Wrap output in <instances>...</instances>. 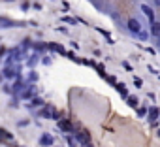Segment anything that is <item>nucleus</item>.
<instances>
[{
	"label": "nucleus",
	"mask_w": 160,
	"mask_h": 147,
	"mask_svg": "<svg viewBox=\"0 0 160 147\" xmlns=\"http://www.w3.org/2000/svg\"><path fill=\"white\" fill-rule=\"evenodd\" d=\"M34 94H36V87H34V85H30V87L25 85V89L21 91V98H23V100H32Z\"/></svg>",
	"instance_id": "nucleus-1"
},
{
	"label": "nucleus",
	"mask_w": 160,
	"mask_h": 147,
	"mask_svg": "<svg viewBox=\"0 0 160 147\" xmlns=\"http://www.w3.org/2000/svg\"><path fill=\"white\" fill-rule=\"evenodd\" d=\"M38 143H40L42 147H51V145L55 143V138H53L51 134H47V132H45V134H42V136H40Z\"/></svg>",
	"instance_id": "nucleus-2"
},
{
	"label": "nucleus",
	"mask_w": 160,
	"mask_h": 147,
	"mask_svg": "<svg viewBox=\"0 0 160 147\" xmlns=\"http://www.w3.org/2000/svg\"><path fill=\"white\" fill-rule=\"evenodd\" d=\"M126 27H128V30H130L132 34H138V32L141 30V25H139V21H138V19H130Z\"/></svg>",
	"instance_id": "nucleus-3"
},
{
	"label": "nucleus",
	"mask_w": 160,
	"mask_h": 147,
	"mask_svg": "<svg viewBox=\"0 0 160 147\" xmlns=\"http://www.w3.org/2000/svg\"><path fill=\"white\" fill-rule=\"evenodd\" d=\"M141 12L147 15V19H149V21H154V12H152V8H151V6L141 4Z\"/></svg>",
	"instance_id": "nucleus-4"
},
{
	"label": "nucleus",
	"mask_w": 160,
	"mask_h": 147,
	"mask_svg": "<svg viewBox=\"0 0 160 147\" xmlns=\"http://www.w3.org/2000/svg\"><path fill=\"white\" fill-rule=\"evenodd\" d=\"M151 34L152 36H160V23L158 21H151Z\"/></svg>",
	"instance_id": "nucleus-5"
},
{
	"label": "nucleus",
	"mask_w": 160,
	"mask_h": 147,
	"mask_svg": "<svg viewBox=\"0 0 160 147\" xmlns=\"http://www.w3.org/2000/svg\"><path fill=\"white\" fill-rule=\"evenodd\" d=\"M2 76L8 78V79H13V78H15V70H13V68H4V70H2Z\"/></svg>",
	"instance_id": "nucleus-6"
},
{
	"label": "nucleus",
	"mask_w": 160,
	"mask_h": 147,
	"mask_svg": "<svg viewBox=\"0 0 160 147\" xmlns=\"http://www.w3.org/2000/svg\"><path fill=\"white\" fill-rule=\"evenodd\" d=\"M158 113H160L158 108H151V109H149V121H151V123L156 121V119H158Z\"/></svg>",
	"instance_id": "nucleus-7"
},
{
	"label": "nucleus",
	"mask_w": 160,
	"mask_h": 147,
	"mask_svg": "<svg viewBox=\"0 0 160 147\" xmlns=\"http://www.w3.org/2000/svg\"><path fill=\"white\" fill-rule=\"evenodd\" d=\"M58 126H60V130H64V132H70V130H72V124H70L68 121H60V119H58Z\"/></svg>",
	"instance_id": "nucleus-8"
},
{
	"label": "nucleus",
	"mask_w": 160,
	"mask_h": 147,
	"mask_svg": "<svg viewBox=\"0 0 160 147\" xmlns=\"http://www.w3.org/2000/svg\"><path fill=\"white\" fill-rule=\"evenodd\" d=\"M42 104H43V100H42V98H38V96H34V98H32V102H30V106H32V108H34V106H42Z\"/></svg>",
	"instance_id": "nucleus-9"
},
{
	"label": "nucleus",
	"mask_w": 160,
	"mask_h": 147,
	"mask_svg": "<svg viewBox=\"0 0 160 147\" xmlns=\"http://www.w3.org/2000/svg\"><path fill=\"white\" fill-rule=\"evenodd\" d=\"M128 106H132V108H136V106H138V98H134V96H130V98H128Z\"/></svg>",
	"instance_id": "nucleus-10"
},
{
	"label": "nucleus",
	"mask_w": 160,
	"mask_h": 147,
	"mask_svg": "<svg viewBox=\"0 0 160 147\" xmlns=\"http://www.w3.org/2000/svg\"><path fill=\"white\" fill-rule=\"evenodd\" d=\"M138 36H139V40H147V36H149V34H147V32H143V30H139V32H138Z\"/></svg>",
	"instance_id": "nucleus-11"
},
{
	"label": "nucleus",
	"mask_w": 160,
	"mask_h": 147,
	"mask_svg": "<svg viewBox=\"0 0 160 147\" xmlns=\"http://www.w3.org/2000/svg\"><path fill=\"white\" fill-rule=\"evenodd\" d=\"M12 27V21H6V19H0V27Z\"/></svg>",
	"instance_id": "nucleus-12"
},
{
	"label": "nucleus",
	"mask_w": 160,
	"mask_h": 147,
	"mask_svg": "<svg viewBox=\"0 0 160 147\" xmlns=\"http://www.w3.org/2000/svg\"><path fill=\"white\" fill-rule=\"evenodd\" d=\"M134 85H136V87H138V89H139V87H141V85H143V81H141V79H139V78H136V79H134Z\"/></svg>",
	"instance_id": "nucleus-13"
},
{
	"label": "nucleus",
	"mask_w": 160,
	"mask_h": 147,
	"mask_svg": "<svg viewBox=\"0 0 160 147\" xmlns=\"http://www.w3.org/2000/svg\"><path fill=\"white\" fill-rule=\"evenodd\" d=\"M28 79H30V81H36V79H38V74H36V72H32L30 76H28Z\"/></svg>",
	"instance_id": "nucleus-14"
},
{
	"label": "nucleus",
	"mask_w": 160,
	"mask_h": 147,
	"mask_svg": "<svg viewBox=\"0 0 160 147\" xmlns=\"http://www.w3.org/2000/svg\"><path fill=\"white\" fill-rule=\"evenodd\" d=\"M42 62H43L45 66H49V64H51V58H49V57H43V58H42Z\"/></svg>",
	"instance_id": "nucleus-15"
},
{
	"label": "nucleus",
	"mask_w": 160,
	"mask_h": 147,
	"mask_svg": "<svg viewBox=\"0 0 160 147\" xmlns=\"http://www.w3.org/2000/svg\"><path fill=\"white\" fill-rule=\"evenodd\" d=\"M28 6H30L28 2H23V4H21V10H28Z\"/></svg>",
	"instance_id": "nucleus-16"
},
{
	"label": "nucleus",
	"mask_w": 160,
	"mask_h": 147,
	"mask_svg": "<svg viewBox=\"0 0 160 147\" xmlns=\"http://www.w3.org/2000/svg\"><path fill=\"white\" fill-rule=\"evenodd\" d=\"M36 49H38V51H43L45 47H43V43H38V45H36Z\"/></svg>",
	"instance_id": "nucleus-17"
},
{
	"label": "nucleus",
	"mask_w": 160,
	"mask_h": 147,
	"mask_svg": "<svg viewBox=\"0 0 160 147\" xmlns=\"http://www.w3.org/2000/svg\"><path fill=\"white\" fill-rule=\"evenodd\" d=\"M154 6H160V0H154Z\"/></svg>",
	"instance_id": "nucleus-18"
},
{
	"label": "nucleus",
	"mask_w": 160,
	"mask_h": 147,
	"mask_svg": "<svg viewBox=\"0 0 160 147\" xmlns=\"http://www.w3.org/2000/svg\"><path fill=\"white\" fill-rule=\"evenodd\" d=\"M158 119H160V113H158Z\"/></svg>",
	"instance_id": "nucleus-19"
},
{
	"label": "nucleus",
	"mask_w": 160,
	"mask_h": 147,
	"mask_svg": "<svg viewBox=\"0 0 160 147\" xmlns=\"http://www.w3.org/2000/svg\"><path fill=\"white\" fill-rule=\"evenodd\" d=\"M158 136H160V130H158Z\"/></svg>",
	"instance_id": "nucleus-20"
},
{
	"label": "nucleus",
	"mask_w": 160,
	"mask_h": 147,
	"mask_svg": "<svg viewBox=\"0 0 160 147\" xmlns=\"http://www.w3.org/2000/svg\"><path fill=\"white\" fill-rule=\"evenodd\" d=\"M51 147H53V145H51Z\"/></svg>",
	"instance_id": "nucleus-21"
}]
</instances>
